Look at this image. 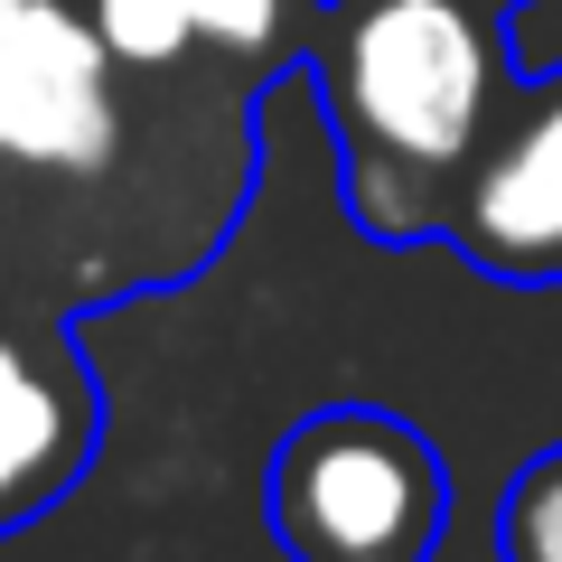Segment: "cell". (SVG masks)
<instances>
[{
	"mask_svg": "<svg viewBox=\"0 0 562 562\" xmlns=\"http://www.w3.org/2000/svg\"><path fill=\"white\" fill-rule=\"evenodd\" d=\"M441 244L469 272L516 281V291L562 281V66L506 85L479 160L441 216Z\"/></svg>",
	"mask_w": 562,
	"mask_h": 562,
	"instance_id": "obj_5",
	"label": "cell"
},
{
	"mask_svg": "<svg viewBox=\"0 0 562 562\" xmlns=\"http://www.w3.org/2000/svg\"><path fill=\"white\" fill-rule=\"evenodd\" d=\"M262 516L291 562H431L450 525V469L422 422L384 403H319L281 431Z\"/></svg>",
	"mask_w": 562,
	"mask_h": 562,
	"instance_id": "obj_3",
	"label": "cell"
},
{
	"mask_svg": "<svg viewBox=\"0 0 562 562\" xmlns=\"http://www.w3.org/2000/svg\"><path fill=\"white\" fill-rule=\"evenodd\" d=\"M262 85L132 66L85 0H0V281L66 319L179 291L262 188Z\"/></svg>",
	"mask_w": 562,
	"mask_h": 562,
	"instance_id": "obj_1",
	"label": "cell"
},
{
	"mask_svg": "<svg viewBox=\"0 0 562 562\" xmlns=\"http://www.w3.org/2000/svg\"><path fill=\"white\" fill-rule=\"evenodd\" d=\"M497 0H319L301 85L366 244H441V216L516 85Z\"/></svg>",
	"mask_w": 562,
	"mask_h": 562,
	"instance_id": "obj_2",
	"label": "cell"
},
{
	"mask_svg": "<svg viewBox=\"0 0 562 562\" xmlns=\"http://www.w3.org/2000/svg\"><path fill=\"white\" fill-rule=\"evenodd\" d=\"M497 553L506 562H562V450L516 469V487L497 506Z\"/></svg>",
	"mask_w": 562,
	"mask_h": 562,
	"instance_id": "obj_7",
	"label": "cell"
},
{
	"mask_svg": "<svg viewBox=\"0 0 562 562\" xmlns=\"http://www.w3.org/2000/svg\"><path fill=\"white\" fill-rule=\"evenodd\" d=\"M497 10H525V0H497Z\"/></svg>",
	"mask_w": 562,
	"mask_h": 562,
	"instance_id": "obj_9",
	"label": "cell"
},
{
	"mask_svg": "<svg viewBox=\"0 0 562 562\" xmlns=\"http://www.w3.org/2000/svg\"><path fill=\"white\" fill-rule=\"evenodd\" d=\"M188 38L206 47L216 66H235L244 85H291L301 76V47H310V20H319V0H179Z\"/></svg>",
	"mask_w": 562,
	"mask_h": 562,
	"instance_id": "obj_6",
	"label": "cell"
},
{
	"mask_svg": "<svg viewBox=\"0 0 562 562\" xmlns=\"http://www.w3.org/2000/svg\"><path fill=\"white\" fill-rule=\"evenodd\" d=\"M103 450V384L76 319L0 281V535L38 525Z\"/></svg>",
	"mask_w": 562,
	"mask_h": 562,
	"instance_id": "obj_4",
	"label": "cell"
},
{
	"mask_svg": "<svg viewBox=\"0 0 562 562\" xmlns=\"http://www.w3.org/2000/svg\"><path fill=\"white\" fill-rule=\"evenodd\" d=\"M85 20L103 29V47L132 66H179V57H206L198 38H188L179 0H85Z\"/></svg>",
	"mask_w": 562,
	"mask_h": 562,
	"instance_id": "obj_8",
	"label": "cell"
}]
</instances>
